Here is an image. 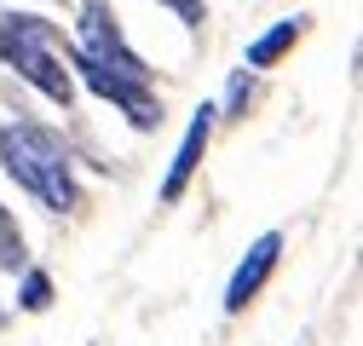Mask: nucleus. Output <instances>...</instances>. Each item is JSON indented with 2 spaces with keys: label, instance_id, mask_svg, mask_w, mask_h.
<instances>
[{
  "label": "nucleus",
  "instance_id": "nucleus-1",
  "mask_svg": "<svg viewBox=\"0 0 363 346\" xmlns=\"http://www.w3.org/2000/svg\"><path fill=\"white\" fill-rule=\"evenodd\" d=\"M0 167H6L29 196H40V202L58 208V213H69L81 202V191L69 179V156H64V145H58L52 127H35V121L0 127Z\"/></svg>",
  "mask_w": 363,
  "mask_h": 346
},
{
  "label": "nucleus",
  "instance_id": "nucleus-2",
  "mask_svg": "<svg viewBox=\"0 0 363 346\" xmlns=\"http://www.w3.org/2000/svg\"><path fill=\"white\" fill-rule=\"evenodd\" d=\"M0 58H6L35 93H47L52 104L69 110L75 99V75L64 69L58 58V29L47 18H29V12H12V18H0Z\"/></svg>",
  "mask_w": 363,
  "mask_h": 346
},
{
  "label": "nucleus",
  "instance_id": "nucleus-3",
  "mask_svg": "<svg viewBox=\"0 0 363 346\" xmlns=\"http://www.w3.org/2000/svg\"><path fill=\"white\" fill-rule=\"evenodd\" d=\"M81 40H86L81 52H86V58H99L104 69H116L121 81H150V64L121 40L116 18L104 12V0H86V6H81Z\"/></svg>",
  "mask_w": 363,
  "mask_h": 346
},
{
  "label": "nucleus",
  "instance_id": "nucleus-4",
  "mask_svg": "<svg viewBox=\"0 0 363 346\" xmlns=\"http://www.w3.org/2000/svg\"><path fill=\"white\" fill-rule=\"evenodd\" d=\"M277 254H283V237H277V231H265V237L242 254V266L231 272V289H225V312H231V318H237V312H248V300H254V294H259V283L271 277Z\"/></svg>",
  "mask_w": 363,
  "mask_h": 346
},
{
  "label": "nucleus",
  "instance_id": "nucleus-5",
  "mask_svg": "<svg viewBox=\"0 0 363 346\" xmlns=\"http://www.w3.org/2000/svg\"><path fill=\"white\" fill-rule=\"evenodd\" d=\"M213 116L219 110H196V121L185 127V145L173 150V167H167V179H162V202H179L185 196V185H191V173L202 167V156H208V139H213Z\"/></svg>",
  "mask_w": 363,
  "mask_h": 346
},
{
  "label": "nucleus",
  "instance_id": "nucleus-6",
  "mask_svg": "<svg viewBox=\"0 0 363 346\" xmlns=\"http://www.w3.org/2000/svg\"><path fill=\"white\" fill-rule=\"evenodd\" d=\"M300 29H306V18H283V23H271V29L254 40V47H248L242 69H271V64H277V58L294 47V40H300Z\"/></svg>",
  "mask_w": 363,
  "mask_h": 346
},
{
  "label": "nucleus",
  "instance_id": "nucleus-7",
  "mask_svg": "<svg viewBox=\"0 0 363 346\" xmlns=\"http://www.w3.org/2000/svg\"><path fill=\"white\" fill-rule=\"evenodd\" d=\"M23 260H29V254H23V231H18V220L6 213V202H0V266L18 272Z\"/></svg>",
  "mask_w": 363,
  "mask_h": 346
},
{
  "label": "nucleus",
  "instance_id": "nucleus-8",
  "mask_svg": "<svg viewBox=\"0 0 363 346\" xmlns=\"http://www.w3.org/2000/svg\"><path fill=\"white\" fill-rule=\"evenodd\" d=\"M23 306H29V312H47V306H52V277H47V272H29V277H23Z\"/></svg>",
  "mask_w": 363,
  "mask_h": 346
},
{
  "label": "nucleus",
  "instance_id": "nucleus-9",
  "mask_svg": "<svg viewBox=\"0 0 363 346\" xmlns=\"http://www.w3.org/2000/svg\"><path fill=\"white\" fill-rule=\"evenodd\" d=\"M156 6H173L185 18V29H202V0H156Z\"/></svg>",
  "mask_w": 363,
  "mask_h": 346
},
{
  "label": "nucleus",
  "instance_id": "nucleus-10",
  "mask_svg": "<svg viewBox=\"0 0 363 346\" xmlns=\"http://www.w3.org/2000/svg\"><path fill=\"white\" fill-rule=\"evenodd\" d=\"M0 329H6V306H0Z\"/></svg>",
  "mask_w": 363,
  "mask_h": 346
}]
</instances>
